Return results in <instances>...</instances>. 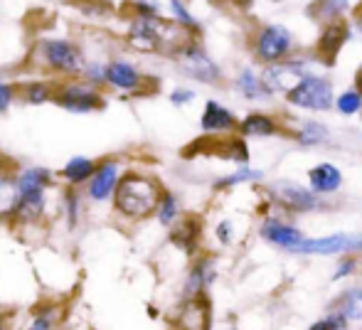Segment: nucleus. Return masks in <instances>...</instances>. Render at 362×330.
<instances>
[{"instance_id": "obj_1", "label": "nucleus", "mask_w": 362, "mask_h": 330, "mask_svg": "<svg viewBox=\"0 0 362 330\" xmlns=\"http://www.w3.org/2000/svg\"><path fill=\"white\" fill-rule=\"evenodd\" d=\"M160 197L163 192L156 180L131 172L124 180H119V187L114 192V205L121 215L131 217V220H144L158 210Z\"/></svg>"}, {"instance_id": "obj_2", "label": "nucleus", "mask_w": 362, "mask_h": 330, "mask_svg": "<svg viewBox=\"0 0 362 330\" xmlns=\"http://www.w3.org/2000/svg\"><path fill=\"white\" fill-rule=\"evenodd\" d=\"M335 89L333 82H330L325 74H305L293 89H288L284 94V101L293 109L300 111H313V114H323V111H330L335 106Z\"/></svg>"}, {"instance_id": "obj_3", "label": "nucleus", "mask_w": 362, "mask_h": 330, "mask_svg": "<svg viewBox=\"0 0 362 330\" xmlns=\"http://www.w3.org/2000/svg\"><path fill=\"white\" fill-rule=\"evenodd\" d=\"M252 52H254V57H257V62H262L264 67L284 62V59L296 54V37L286 25H281V23L262 25V28L254 33Z\"/></svg>"}, {"instance_id": "obj_4", "label": "nucleus", "mask_w": 362, "mask_h": 330, "mask_svg": "<svg viewBox=\"0 0 362 330\" xmlns=\"http://www.w3.org/2000/svg\"><path fill=\"white\" fill-rule=\"evenodd\" d=\"M291 254L298 257H343V254H362V235L333 232L323 237H305Z\"/></svg>"}, {"instance_id": "obj_5", "label": "nucleus", "mask_w": 362, "mask_h": 330, "mask_svg": "<svg viewBox=\"0 0 362 330\" xmlns=\"http://www.w3.org/2000/svg\"><path fill=\"white\" fill-rule=\"evenodd\" d=\"M269 195H272L274 205L291 215H308L320 207V197L308 185L293 180H276L269 187Z\"/></svg>"}, {"instance_id": "obj_6", "label": "nucleus", "mask_w": 362, "mask_h": 330, "mask_svg": "<svg viewBox=\"0 0 362 330\" xmlns=\"http://www.w3.org/2000/svg\"><path fill=\"white\" fill-rule=\"evenodd\" d=\"M315 62V57H298V54H293V57L284 59V62H276V64H269V67H262V77L267 86L272 89L274 96L279 94H286L288 89H293L296 84L300 82V79L305 77V74H310L313 69H310V64Z\"/></svg>"}, {"instance_id": "obj_7", "label": "nucleus", "mask_w": 362, "mask_h": 330, "mask_svg": "<svg viewBox=\"0 0 362 330\" xmlns=\"http://www.w3.org/2000/svg\"><path fill=\"white\" fill-rule=\"evenodd\" d=\"M175 57H177L180 72L185 74L187 79H192V82H200V84L222 82V69H219V64L197 42L187 45V47L182 49L180 54H175Z\"/></svg>"}, {"instance_id": "obj_8", "label": "nucleus", "mask_w": 362, "mask_h": 330, "mask_svg": "<svg viewBox=\"0 0 362 330\" xmlns=\"http://www.w3.org/2000/svg\"><path fill=\"white\" fill-rule=\"evenodd\" d=\"M259 237H262L267 244L291 254L305 240V232L300 230V227H296L293 222L284 220V217L269 215V217H264L262 225H259Z\"/></svg>"}, {"instance_id": "obj_9", "label": "nucleus", "mask_w": 362, "mask_h": 330, "mask_svg": "<svg viewBox=\"0 0 362 330\" xmlns=\"http://www.w3.org/2000/svg\"><path fill=\"white\" fill-rule=\"evenodd\" d=\"M353 35V25L348 20H330L320 28L318 42H315V59L325 64H333L335 57L340 54V49L345 47V42Z\"/></svg>"}, {"instance_id": "obj_10", "label": "nucleus", "mask_w": 362, "mask_h": 330, "mask_svg": "<svg viewBox=\"0 0 362 330\" xmlns=\"http://www.w3.org/2000/svg\"><path fill=\"white\" fill-rule=\"evenodd\" d=\"M45 52V62L49 64L57 72H81L84 69V59H81L79 47H74L72 42H64V40H49V42L42 45Z\"/></svg>"}, {"instance_id": "obj_11", "label": "nucleus", "mask_w": 362, "mask_h": 330, "mask_svg": "<svg viewBox=\"0 0 362 330\" xmlns=\"http://www.w3.org/2000/svg\"><path fill=\"white\" fill-rule=\"evenodd\" d=\"M200 129L210 136H232L234 131H239V121L227 106L210 99L205 104V109H202Z\"/></svg>"}, {"instance_id": "obj_12", "label": "nucleus", "mask_w": 362, "mask_h": 330, "mask_svg": "<svg viewBox=\"0 0 362 330\" xmlns=\"http://www.w3.org/2000/svg\"><path fill=\"white\" fill-rule=\"evenodd\" d=\"M62 109L76 111V114H84V111H94L99 106H104V99L96 94L94 89H89V84H67L62 86L59 94L52 96Z\"/></svg>"}, {"instance_id": "obj_13", "label": "nucleus", "mask_w": 362, "mask_h": 330, "mask_svg": "<svg viewBox=\"0 0 362 330\" xmlns=\"http://www.w3.org/2000/svg\"><path fill=\"white\" fill-rule=\"evenodd\" d=\"M308 187L318 197H330L343 187V170L330 160H320L308 170Z\"/></svg>"}, {"instance_id": "obj_14", "label": "nucleus", "mask_w": 362, "mask_h": 330, "mask_svg": "<svg viewBox=\"0 0 362 330\" xmlns=\"http://www.w3.org/2000/svg\"><path fill=\"white\" fill-rule=\"evenodd\" d=\"M175 330H210V303L205 296H192L182 303Z\"/></svg>"}, {"instance_id": "obj_15", "label": "nucleus", "mask_w": 362, "mask_h": 330, "mask_svg": "<svg viewBox=\"0 0 362 330\" xmlns=\"http://www.w3.org/2000/svg\"><path fill=\"white\" fill-rule=\"evenodd\" d=\"M234 89L242 99L252 101V104H259V101H272L274 94L272 89L264 82L262 72H257L254 67H242L234 77Z\"/></svg>"}, {"instance_id": "obj_16", "label": "nucleus", "mask_w": 362, "mask_h": 330, "mask_svg": "<svg viewBox=\"0 0 362 330\" xmlns=\"http://www.w3.org/2000/svg\"><path fill=\"white\" fill-rule=\"evenodd\" d=\"M284 134V124H279L272 114L264 111H252L239 121V136L244 139H274Z\"/></svg>"}, {"instance_id": "obj_17", "label": "nucleus", "mask_w": 362, "mask_h": 330, "mask_svg": "<svg viewBox=\"0 0 362 330\" xmlns=\"http://www.w3.org/2000/svg\"><path fill=\"white\" fill-rule=\"evenodd\" d=\"M217 278V269H215V261L212 259H200L195 261V266L190 269L187 273V281H185V296L192 298V296H202L205 288L210 286L212 281Z\"/></svg>"}, {"instance_id": "obj_18", "label": "nucleus", "mask_w": 362, "mask_h": 330, "mask_svg": "<svg viewBox=\"0 0 362 330\" xmlns=\"http://www.w3.org/2000/svg\"><path fill=\"white\" fill-rule=\"evenodd\" d=\"M116 187H119V165L114 160H109L94 172V177L89 182V195L94 200H106V197L114 195Z\"/></svg>"}, {"instance_id": "obj_19", "label": "nucleus", "mask_w": 362, "mask_h": 330, "mask_svg": "<svg viewBox=\"0 0 362 330\" xmlns=\"http://www.w3.org/2000/svg\"><path fill=\"white\" fill-rule=\"evenodd\" d=\"M293 139L300 148H315V146H323L330 141V129L320 121H300L298 129L293 131Z\"/></svg>"}, {"instance_id": "obj_20", "label": "nucleus", "mask_w": 362, "mask_h": 330, "mask_svg": "<svg viewBox=\"0 0 362 330\" xmlns=\"http://www.w3.org/2000/svg\"><path fill=\"white\" fill-rule=\"evenodd\" d=\"M106 82L121 91H134L141 86V74L129 62H111L106 67Z\"/></svg>"}, {"instance_id": "obj_21", "label": "nucleus", "mask_w": 362, "mask_h": 330, "mask_svg": "<svg viewBox=\"0 0 362 330\" xmlns=\"http://www.w3.org/2000/svg\"><path fill=\"white\" fill-rule=\"evenodd\" d=\"M333 311L343 313L350 323H362V283L345 288L338 296V301H335Z\"/></svg>"}, {"instance_id": "obj_22", "label": "nucleus", "mask_w": 362, "mask_h": 330, "mask_svg": "<svg viewBox=\"0 0 362 330\" xmlns=\"http://www.w3.org/2000/svg\"><path fill=\"white\" fill-rule=\"evenodd\" d=\"M200 232H202L200 222L192 220V217H185V220H180V222L173 225L170 240H173V244L185 249V252H195L197 242H200Z\"/></svg>"}, {"instance_id": "obj_23", "label": "nucleus", "mask_w": 362, "mask_h": 330, "mask_svg": "<svg viewBox=\"0 0 362 330\" xmlns=\"http://www.w3.org/2000/svg\"><path fill=\"white\" fill-rule=\"evenodd\" d=\"M264 180V170L262 167H252V165H237V170L229 172V175L219 177L217 180V190H232L239 185H252V182H262Z\"/></svg>"}, {"instance_id": "obj_24", "label": "nucleus", "mask_w": 362, "mask_h": 330, "mask_svg": "<svg viewBox=\"0 0 362 330\" xmlns=\"http://www.w3.org/2000/svg\"><path fill=\"white\" fill-rule=\"evenodd\" d=\"M20 205V187L18 180L8 175H0V217L15 215Z\"/></svg>"}, {"instance_id": "obj_25", "label": "nucleus", "mask_w": 362, "mask_h": 330, "mask_svg": "<svg viewBox=\"0 0 362 330\" xmlns=\"http://www.w3.org/2000/svg\"><path fill=\"white\" fill-rule=\"evenodd\" d=\"M45 212V195L42 192H25L20 195V205L15 210V215L23 222H35L40 220V215Z\"/></svg>"}, {"instance_id": "obj_26", "label": "nucleus", "mask_w": 362, "mask_h": 330, "mask_svg": "<svg viewBox=\"0 0 362 330\" xmlns=\"http://www.w3.org/2000/svg\"><path fill=\"white\" fill-rule=\"evenodd\" d=\"M47 185H49V170H45V167H30V170L20 172L18 177L20 195H25V192H42Z\"/></svg>"}, {"instance_id": "obj_27", "label": "nucleus", "mask_w": 362, "mask_h": 330, "mask_svg": "<svg viewBox=\"0 0 362 330\" xmlns=\"http://www.w3.org/2000/svg\"><path fill=\"white\" fill-rule=\"evenodd\" d=\"M335 111H338L340 116H358L362 114V91L358 86H350V89L340 91L338 96H335Z\"/></svg>"}, {"instance_id": "obj_28", "label": "nucleus", "mask_w": 362, "mask_h": 330, "mask_svg": "<svg viewBox=\"0 0 362 330\" xmlns=\"http://www.w3.org/2000/svg\"><path fill=\"white\" fill-rule=\"evenodd\" d=\"M353 10V0H318V20L330 23V20H343Z\"/></svg>"}, {"instance_id": "obj_29", "label": "nucleus", "mask_w": 362, "mask_h": 330, "mask_svg": "<svg viewBox=\"0 0 362 330\" xmlns=\"http://www.w3.org/2000/svg\"><path fill=\"white\" fill-rule=\"evenodd\" d=\"M62 175L67 177L72 185H79V182L89 180V177L94 175V163H91L89 158H72L64 165Z\"/></svg>"}, {"instance_id": "obj_30", "label": "nucleus", "mask_w": 362, "mask_h": 330, "mask_svg": "<svg viewBox=\"0 0 362 330\" xmlns=\"http://www.w3.org/2000/svg\"><path fill=\"white\" fill-rule=\"evenodd\" d=\"M158 220H160L163 227H173L177 222V215H180V207H177V197L173 192H163L160 202H158Z\"/></svg>"}, {"instance_id": "obj_31", "label": "nucleus", "mask_w": 362, "mask_h": 330, "mask_svg": "<svg viewBox=\"0 0 362 330\" xmlns=\"http://www.w3.org/2000/svg\"><path fill=\"white\" fill-rule=\"evenodd\" d=\"M360 269V257L358 254H343V257H338V264H335L333 269V276H330V281H343V278H350L355 276Z\"/></svg>"}, {"instance_id": "obj_32", "label": "nucleus", "mask_w": 362, "mask_h": 330, "mask_svg": "<svg viewBox=\"0 0 362 330\" xmlns=\"http://www.w3.org/2000/svg\"><path fill=\"white\" fill-rule=\"evenodd\" d=\"M318 330H348L350 328V321L338 311H330L325 318H320L318 323H313Z\"/></svg>"}, {"instance_id": "obj_33", "label": "nucleus", "mask_w": 362, "mask_h": 330, "mask_svg": "<svg viewBox=\"0 0 362 330\" xmlns=\"http://www.w3.org/2000/svg\"><path fill=\"white\" fill-rule=\"evenodd\" d=\"M170 10H173V18L180 25H185V28H190V30H197V20L192 18V13L185 8L182 0H170Z\"/></svg>"}, {"instance_id": "obj_34", "label": "nucleus", "mask_w": 362, "mask_h": 330, "mask_svg": "<svg viewBox=\"0 0 362 330\" xmlns=\"http://www.w3.org/2000/svg\"><path fill=\"white\" fill-rule=\"evenodd\" d=\"M49 89L47 84H28L25 86V101H30V104H42V101L49 99Z\"/></svg>"}, {"instance_id": "obj_35", "label": "nucleus", "mask_w": 362, "mask_h": 330, "mask_svg": "<svg viewBox=\"0 0 362 330\" xmlns=\"http://www.w3.org/2000/svg\"><path fill=\"white\" fill-rule=\"evenodd\" d=\"M215 237H217V242L222 247L232 244V242H234V225H232V220H219L217 227H215Z\"/></svg>"}, {"instance_id": "obj_36", "label": "nucleus", "mask_w": 362, "mask_h": 330, "mask_svg": "<svg viewBox=\"0 0 362 330\" xmlns=\"http://www.w3.org/2000/svg\"><path fill=\"white\" fill-rule=\"evenodd\" d=\"M192 99H195V91H192V89H185V86H182V89H175V91L170 94L173 106H187Z\"/></svg>"}, {"instance_id": "obj_37", "label": "nucleus", "mask_w": 362, "mask_h": 330, "mask_svg": "<svg viewBox=\"0 0 362 330\" xmlns=\"http://www.w3.org/2000/svg\"><path fill=\"white\" fill-rule=\"evenodd\" d=\"M13 96H15V89L10 84H5V82H0V111H5L10 106V101H13Z\"/></svg>"}, {"instance_id": "obj_38", "label": "nucleus", "mask_w": 362, "mask_h": 330, "mask_svg": "<svg viewBox=\"0 0 362 330\" xmlns=\"http://www.w3.org/2000/svg\"><path fill=\"white\" fill-rule=\"evenodd\" d=\"M86 77L94 79V82H106V67H101V64H89Z\"/></svg>"}, {"instance_id": "obj_39", "label": "nucleus", "mask_w": 362, "mask_h": 330, "mask_svg": "<svg viewBox=\"0 0 362 330\" xmlns=\"http://www.w3.org/2000/svg\"><path fill=\"white\" fill-rule=\"evenodd\" d=\"M350 25H353V28L362 35V0L353 8V23H350Z\"/></svg>"}, {"instance_id": "obj_40", "label": "nucleus", "mask_w": 362, "mask_h": 330, "mask_svg": "<svg viewBox=\"0 0 362 330\" xmlns=\"http://www.w3.org/2000/svg\"><path fill=\"white\" fill-rule=\"evenodd\" d=\"M67 202H69V225H76V195H72V192H69L67 195Z\"/></svg>"}, {"instance_id": "obj_41", "label": "nucleus", "mask_w": 362, "mask_h": 330, "mask_svg": "<svg viewBox=\"0 0 362 330\" xmlns=\"http://www.w3.org/2000/svg\"><path fill=\"white\" fill-rule=\"evenodd\" d=\"M30 330H49V321L47 318H35Z\"/></svg>"}, {"instance_id": "obj_42", "label": "nucleus", "mask_w": 362, "mask_h": 330, "mask_svg": "<svg viewBox=\"0 0 362 330\" xmlns=\"http://www.w3.org/2000/svg\"><path fill=\"white\" fill-rule=\"evenodd\" d=\"M355 86H358V89L362 91V67L358 69V74H355Z\"/></svg>"}, {"instance_id": "obj_43", "label": "nucleus", "mask_w": 362, "mask_h": 330, "mask_svg": "<svg viewBox=\"0 0 362 330\" xmlns=\"http://www.w3.org/2000/svg\"><path fill=\"white\" fill-rule=\"evenodd\" d=\"M308 330H318V328H315V326H310V328H308Z\"/></svg>"}, {"instance_id": "obj_44", "label": "nucleus", "mask_w": 362, "mask_h": 330, "mask_svg": "<svg viewBox=\"0 0 362 330\" xmlns=\"http://www.w3.org/2000/svg\"><path fill=\"white\" fill-rule=\"evenodd\" d=\"M315 3H318V0H315Z\"/></svg>"}]
</instances>
